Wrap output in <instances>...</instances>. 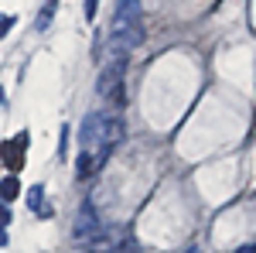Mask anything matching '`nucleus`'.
Returning <instances> with one entry per match:
<instances>
[{"label": "nucleus", "instance_id": "423d86ee", "mask_svg": "<svg viewBox=\"0 0 256 253\" xmlns=\"http://www.w3.org/2000/svg\"><path fill=\"white\" fill-rule=\"evenodd\" d=\"M96 168H99V164H96V154H92V151H82L79 161H76V175H79V178H89Z\"/></svg>", "mask_w": 256, "mask_h": 253}, {"label": "nucleus", "instance_id": "7ed1b4c3", "mask_svg": "<svg viewBox=\"0 0 256 253\" xmlns=\"http://www.w3.org/2000/svg\"><path fill=\"white\" fill-rule=\"evenodd\" d=\"M102 120L99 113H89V117L82 120V130H79V140L86 151H92V144H99V137H102Z\"/></svg>", "mask_w": 256, "mask_h": 253}, {"label": "nucleus", "instance_id": "20e7f679", "mask_svg": "<svg viewBox=\"0 0 256 253\" xmlns=\"http://www.w3.org/2000/svg\"><path fill=\"white\" fill-rule=\"evenodd\" d=\"M126 24H140V0H120L113 28H126Z\"/></svg>", "mask_w": 256, "mask_h": 253}, {"label": "nucleus", "instance_id": "ddd939ff", "mask_svg": "<svg viewBox=\"0 0 256 253\" xmlns=\"http://www.w3.org/2000/svg\"><path fill=\"white\" fill-rule=\"evenodd\" d=\"M236 253H256V246H253V243H250V246H239Z\"/></svg>", "mask_w": 256, "mask_h": 253}, {"label": "nucleus", "instance_id": "1a4fd4ad", "mask_svg": "<svg viewBox=\"0 0 256 253\" xmlns=\"http://www.w3.org/2000/svg\"><path fill=\"white\" fill-rule=\"evenodd\" d=\"M28 205H31L34 212H38L41 205H44V188H41V185H34V188L28 192Z\"/></svg>", "mask_w": 256, "mask_h": 253}, {"label": "nucleus", "instance_id": "4468645a", "mask_svg": "<svg viewBox=\"0 0 256 253\" xmlns=\"http://www.w3.org/2000/svg\"><path fill=\"white\" fill-rule=\"evenodd\" d=\"M0 246H7V233L4 229H0Z\"/></svg>", "mask_w": 256, "mask_h": 253}, {"label": "nucleus", "instance_id": "f03ea898", "mask_svg": "<svg viewBox=\"0 0 256 253\" xmlns=\"http://www.w3.org/2000/svg\"><path fill=\"white\" fill-rule=\"evenodd\" d=\"M99 215L96 209H92V202H86L79 212H76V222H72V243H92V239H99Z\"/></svg>", "mask_w": 256, "mask_h": 253}, {"label": "nucleus", "instance_id": "2eb2a0df", "mask_svg": "<svg viewBox=\"0 0 256 253\" xmlns=\"http://www.w3.org/2000/svg\"><path fill=\"white\" fill-rule=\"evenodd\" d=\"M184 253H198V250H195V246H188V250H184Z\"/></svg>", "mask_w": 256, "mask_h": 253}, {"label": "nucleus", "instance_id": "9d476101", "mask_svg": "<svg viewBox=\"0 0 256 253\" xmlns=\"http://www.w3.org/2000/svg\"><path fill=\"white\" fill-rule=\"evenodd\" d=\"M10 24H14V18H10V14H0V38L10 31Z\"/></svg>", "mask_w": 256, "mask_h": 253}, {"label": "nucleus", "instance_id": "f257e3e1", "mask_svg": "<svg viewBox=\"0 0 256 253\" xmlns=\"http://www.w3.org/2000/svg\"><path fill=\"white\" fill-rule=\"evenodd\" d=\"M96 89H99V96L110 99L113 106H123V103H126V93H123V55H116V59L102 69Z\"/></svg>", "mask_w": 256, "mask_h": 253}, {"label": "nucleus", "instance_id": "0eeeda50", "mask_svg": "<svg viewBox=\"0 0 256 253\" xmlns=\"http://www.w3.org/2000/svg\"><path fill=\"white\" fill-rule=\"evenodd\" d=\"M18 192H20V181H18V178H4V181H0V198H4V202L18 198Z\"/></svg>", "mask_w": 256, "mask_h": 253}, {"label": "nucleus", "instance_id": "dca6fc26", "mask_svg": "<svg viewBox=\"0 0 256 253\" xmlns=\"http://www.w3.org/2000/svg\"><path fill=\"white\" fill-rule=\"evenodd\" d=\"M0 106H4V93H0Z\"/></svg>", "mask_w": 256, "mask_h": 253}, {"label": "nucleus", "instance_id": "39448f33", "mask_svg": "<svg viewBox=\"0 0 256 253\" xmlns=\"http://www.w3.org/2000/svg\"><path fill=\"white\" fill-rule=\"evenodd\" d=\"M24 140H28V137H20V144L18 140H7V144H4V161H7L10 168H18V171H20V164H24V154H20V151H24Z\"/></svg>", "mask_w": 256, "mask_h": 253}, {"label": "nucleus", "instance_id": "f8f14e48", "mask_svg": "<svg viewBox=\"0 0 256 253\" xmlns=\"http://www.w3.org/2000/svg\"><path fill=\"white\" fill-rule=\"evenodd\" d=\"M96 4H99V0H86V18H89V21L96 18Z\"/></svg>", "mask_w": 256, "mask_h": 253}, {"label": "nucleus", "instance_id": "9b49d317", "mask_svg": "<svg viewBox=\"0 0 256 253\" xmlns=\"http://www.w3.org/2000/svg\"><path fill=\"white\" fill-rule=\"evenodd\" d=\"M10 222V209H7V202H0V229Z\"/></svg>", "mask_w": 256, "mask_h": 253}, {"label": "nucleus", "instance_id": "6e6552de", "mask_svg": "<svg viewBox=\"0 0 256 253\" xmlns=\"http://www.w3.org/2000/svg\"><path fill=\"white\" fill-rule=\"evenodd\" d=\"M55 7H58L55 0H48V4L41 7V14H38V31H44V28H48V24L55 21Z\"/></svg>", "mask_w": 256, "mask_h": 253}]
</instances>
